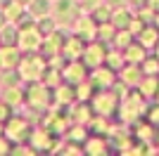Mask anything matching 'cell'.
<instances>
[{
  "label": "cell",
  "mask_w": 159,
  "mask_h": 156,
  "mask_svg": "<svg viewBox=\"0 0 159 156\" xmlns=\"http://www.w3.org/2000/svg\"><path fill=\"white\" fill-rule=\"evenodd\" d=\"M74 14H76V5L74 2H69V0H62L60 5H57V17H60L62 21H71L74 19Z\"/></svg>",
  "instance_id": "6da1fadb"
},
{
  "label": "cell",
  "mask_w": 159,
  "mask_h": 156,
  "mask_svg": "<svg viewBox=\"0 0 159 156\" xmlns=\"http://www.w3.org/2000/svg\"><path fill=\"white\" fill-rule=\"evenodd\" d=\"M26 121H17V118H14L12 123L7 125V132H10V137H14V140H17V142H19V137H24L26 135Z\"/></svg>",
  "instance_id": "7a4b0ae2"
},
{
  "label": "cell",
  "mask_w": 159,
  "mask_h": 156,
  "mask_svg": "<svg viewBox=\"0 0 159 156\" xmlns=\"http://www.w3.org/2000/svg\"><path fill=\"white\" fill-rule=\"evenodd\" d=\"M0 38H2V43H5L7 47H14V45H17V31H12V28H2Z\"/></svg>",
  "instance_id": "3957f363"
},
{
  "label": "cell",
  "mask_w": 159,
  "mask_h": 156,
  "mask_svg": "<svg viewBox=\"0 0 159 156\" xmlns=\"http://www.w3.org/2000/svg\"><path fill=\"white\" fill-rule=\"evenodd\" d=\"M45 12H48V0H33V2H31V14L43 17Z\"/></svg>",
  "instance_id": "277c9868"
},
{
  "label": "cell",
  "mask_w": 159,
  "mask_h": 156,
  "mask_svg": "<svg viewBox=\"0 0 159 156\" xmlns=\"http://www.w3.org/2000/svg\"><path fill=\"white\" fill-rule=\"evenodd\" d=\"M38 26H40V33H45V36H50V33H52V26H55V24H52V19H43V21H40Z\"/></svg>",
  "instance_id": "5b68a950"
},
{
  "label": "cell",
  "mask_w": 159,
  "mask_h": 156,
  "mask_svg": "<svg viewBox=\"0 0 159 156\" xmlns=\"http://www.w3.org/2000/svg\"><path fill=\"white\" fill-rule=\"evenodd\" d=\"M5 114H7V104H0V121L5 118Z\"/></svg>",
  "instance_id": "8992f818"
},
{
  "label": "cell",
  "mask_w": 159,
  "mask_h": 156,
  "mask_svg": "<svg viewBox=\"0 0 159 156\" xmlns=\"http://www.w3.org/2000/svg\"><path fill=\"white\" fill-rule=\"evenodd\" d=\"M19 2H26V0H19Z\"/></svg>",
  "instance_id": "52a82bcc"
},
{
  "label": "cell",
  "mask_w": 159,
  "mask_h": 156,
  "mask_svg": "<svg viewBox=\"0 0 159 156\" xmlns=\"http://www.w3.org/2000/svg\"><path fill=\"white\" fill-rule=\"evenodd\" d=\"M0 21H2V17H0Z\"/></svg>",
  "instance_id": "ba28073f"
}]
</instances>
